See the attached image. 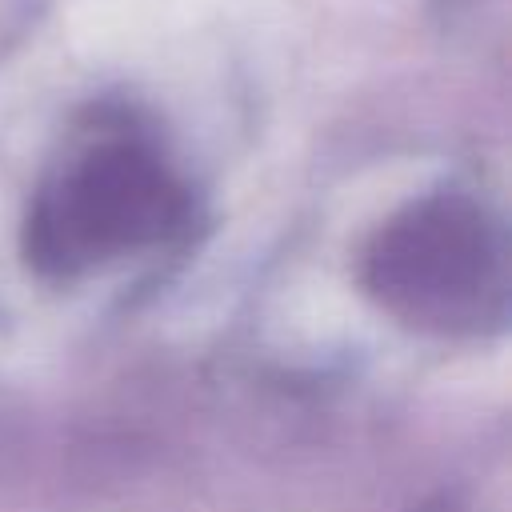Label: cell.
<instances>
[{"instance_id":"6da1fadb","label":"cell","mask_w":512,"mask_h":512,"mask_svg":"<svg viewBox=\"0 0 512 512\" xmlns=\"http://www.w3.org/2000/svg\"><path fill=\"white\" fill-rule=\"evenodd\" d=\"M172 188L164 172L136 148H108L88 160L64 212L36 224L40 252L64 256L72 244L152 236L172 216Z\"/></svg>"},{"instance_id":"7a4b0ae2","label":"cell","mask_w":512,"mask_h":512,"mask_svg":"<svg viewBox=\"0 0 512 512\" xmlns=\"http://www.w3.org/2000/svg\"><path fill=\"white\" fill-rule=\"evenodd\" d=\"M380 268L392 288L408 292H440L448 284L472 280L480 268V228L472 216L436 208L392 236Z\"/></svg>"}]
</instances>
